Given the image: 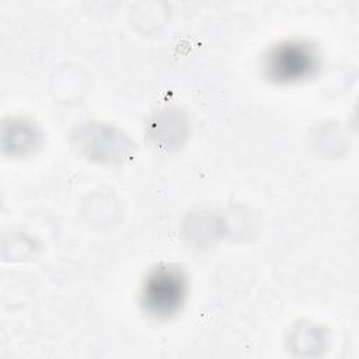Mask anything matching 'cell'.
Listing matches in <instances>:
<instances>
[{
  "label": "cell",
  "instance_id": "1",
  "mask_svg": "<svg viewBox=\"0 0 359 359\" xmlns=\"http://www.w3.org/2000/svg\"><path fill=\"white\" fill-rule=\"evenodd\" d=\"M321 65L316 46L303 39L273 45L264 57L265 77L275 84H294L316 76Z\"/></svg>",
  "mask_w": 359,
  "mask_h": 359
},
{
  "label": "cell",
  "instance_id": "2",
  "mask_svg": "<svg viewBox=\"0 0 359 359\" xmlns=\"http://www.w3.org/2000/svg\"><path fill=\"white\" fill-rule=\"evenodd\" d=\"M187 290L188 282L181 268L158 265L149 272L143 282L140 303L149 316L167 320L181 310Z\"/></svg>",
  "mask_w": 359,
  "mask_h": 359
}]
</instances>
